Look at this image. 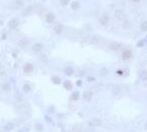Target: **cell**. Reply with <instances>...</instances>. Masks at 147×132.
<instances>
[{
  "label": "cell",
  "mask_w": 147,
  "mask_h": 132,
  "mask_svg": "<svg viewBox=\"0 0 147 132\" xmlns=\"http://www.w3.org/2000/svg\"><path fill=\"white\" fill-rule=\"evenodd\" d=\"M115 16L117 17L118 19H122L123 18V16H124V13H123L122 10H116V12H115Z\"/></svg>",
  "instance_id": "cell-20"
},
{
  "label": "cell",
  "mask_w": 147,
  "mask_h": 132,
  "mask_svg": "<svg viewBox=\"0 0 147 132\" xmlns=\"http://www.w3.org/2000/svg\"><path fill=\"white\" fill-rule=\"evenodd\" d=\"M110 49L114 50V51H119L122 49V44L118 43V42H112L110 44Z\"/></svg>",
  "instance_id": "cell-4"
},
{
  "label": "cell",
  "mask_w": 147,
  "mask_h": 132,
  "mask_svg": "<svg viewBox=\"0 0 147 132\" xmlns=\"http://www.w3.org/2000/svg\"><path fill=\"white\" fill-rule=\"evenodd\" d=\"M41 60H42V61H44V62H45V63H47V62H48V57H47V55H46V54H43V55L41 56Z\"/></svg>",
  "instance_id": "cell-31"
},
{
  "label": "cell",
  "mask_w": 147,
  "mask_h": 132,
  "mask_svg": "<svg viewBox=\"0 0 147 132\" xmlns=\"http://www.w3.org/2000/svg\"><path fill=\"white\" fill-rule=\"evenodd\" d=\"M64 73L66 74V75H72V74L74 73L73 67H71V66H66V67L64 68Z\"/></svg>",
  "instance_id": "cell-11"
},
{
  "label": "cell",
  "mask_w": 147,
  "mask_h": 132,
  "mask_svg": "<svg viewBox=\"0 0 147 132\" xmlns=\"http://www.w3.org/2000/svg\"><path fill=\"white\" fill-rule=\"evenodd\" d=\"M16 100H17L18 102H22V97L20 96L19 94H16Z\"/></svg>",
  "instance_id": "cell-34"
},
{
  "label": "cell",
  "mask_w": 147,
  "mask_h": 132,
  "mask_svg": "<svg viewBox=\"0 0 147 132\" xmlns=\"http://www.w3.org/2000/svg\"><path fill=\"white\" fill-rule=\"evenodd\" d=\"M107 74H108V69L107 68H105V67H104V68H101L100 70V75L101 76H105Z\"/></svg>",
  "instance_id": "cell-27"
},
{
  "label": "cell",
  "mask_w": 147,
  "mask_h": 132,
  "mask_svg": "<svg viewBox=\"0 0 147 132\" xmlns=\"http://www.w3.org/2000/svg\"><path fill=\"white\" fill-rule=\"evenodd\" d=\"M48 112H49V113H54V112H55V108H54V107H50L49 109H48Z\"/></svg>",
  "instance_id": "cell-35"
},
{
  "label": "cell",
  "mask_w": 147,
  "mask_h": 132,
  "mask_svg": "<svg viewBox=\"0 0 147 132\" xmlns=\"http://www.w3.org/2000/svg\"><path fill=\"white\" fill-rule=\"evenodd\" d=\"M22 90H23V93L28 94V93H29V91L32 90V86H30L29 84L25 83V84H23V86H22Z\"/></svg>",
  "instance_id": "cell-19"
},
{
  "label": "cell",
  "mask_w": 147,
  "mask_h": 132,
  "mask_svg": "<svg viewBox=\"0 0 147 132\" xmlns=\"http://www.w3.org/2000/svg\"><path fill=\"white\" fill-rule=\"evenodd\" d=\"M131 1L133 2V3H139L141 0H131Z\"/></svg>",
  "instance_id": "cell-38"
},
{
  "label": "cell",
  "mask_w": 147,
  "mask_h": 132,
  "mask_svg": "<svg viewBox=\"0 0 147 132\" xmlns=\"http://www.w3.org/2000/svg\"><path fill=\"white\" fill-rule=\"evenodd\" d=\"M101 122L100 119H92L91 121L88 122V125H89V126H92V127H97L98 125H101Z\"/></svg>",
  "instance_id": "cell-10"
},
{
  "label": "cell",
  "mask_w": 147,
  "mask_h": 132,
  "mask_svg": "<svg viewBox=\"0 0 147 132\" xmlns=\"http://www.w3.org/2000/svg\"><path fill=\"white\" fill-rule=\"evenodd\" d=\"M90 42L93 43V44H97L98 42H100V37H98V36H92V37H90Z\"/></svg>",
  "instance_id": "cell-23"
},
{
  "label": "cell",
  "mask_w": 147,
  "mask_h": 132,
  "mask_svg": "<svg viewBox=\"0 0 147 132\" xmlns=\"http://www.w3.org/2000/svg\"><path fill=\"white\" fill-rule=\"evenodd\" d=\"M98 21H100L101 26H107L109 21H110V17H109V15H107V14H102L100 17V19H98Z\"/></svg>",
  "instance_id": "cell-3"
},
{
  "label": "cell",
  "mask_w": 147,
  "mask_h": 132,
  "mask_svg": "<svg viewBox=\"0 0 147 132\" xmlns=\"http://www.w3.org/2000/svg\"><path fill=\"white\" fill-rule=\"evenodd\" d=\"M14 127H15V124L12 123V122H9V123H7V124L4 125V127H3V130H4L5 132L11 131V130L14 129Z\"/></svg>",
  "instance_id": "cell-7"
},
{
  "label": "cell",
  "mask_w": 147,
  "mask_h": 132,
  "mask_svg": "<svg viewBox=\"0 0 147 132\" xmlns=\"http://www.w3.org/2000/svg\"><path fill=\"white\" fill-rule=\"evenodd\" d=\"M139 77H140V79L143 80V81L147 80V70H146V69H143V70L140 71Z\"/></svg>",
  "instance_id": "cell-13"
},
{
  "label": "cell",
  "mask_w": 147,
  "mask_h": 132,
  "mask_svg": "<svg viewBox=\"0 0 147 132\" xmlns=\"http://www.w3.org/2000/svg\"><path fill=\"white\" fill-rule=\"evenodd\" d=\"M42 1H45V0H42Z\"/></svg>",
  "instance_id": "cell-41"
},
{
  "label": "cell",
  "mask_w": 147,
  "mask_h": 132,
  "mask_svg": "<svg viewBox=\"0 0 147 132\" xmlns=\"http://www.w3.org/2000/svg\"><path fill=\"white\" fill-rule=\"evenodd\" d=\"M63 85H64V87H65V89H68V90L72 89V82H71L70 80H66V81H64Z\"/></svg>",
  "instance_id": "cell-17"
},
{
  "label": "cell",
  "mask_w": 147,
  "mask_h": 132,
  "mask_svg": "<svg viewBox=\"0 0 147 132\" xmlns=\"http://www.w3.org/2000/svg\"><path fill=\"white\" fill-rule=\"evenodd\" d=\"M52 81H53V83H55V84H60L61 83V79H60V77H58V76H52Z\"/></svg>",
  "instance_id": "cell-24"
},
{
  "label": "cell",
  "mask_w": 147,
  "mask_h": 132,
  "mask_svg": "<svg viewBox=\"0 0 147 132\" xmlns=\"http://www.w3.org/2000/svg\"><path fill=\"white\" fill-rule=\"evenodd\" d=\"M43 129H44V127H43V125L41 123H37L36 124V130L37 131H43Z\"/></svg>",
  "instance_id": "cell-28"
},
{
  "label": "cell",
  "mask_w": 147,
  "mask_h": 132,
  "mask_svg": "<svg viewBox=\"0 0 147 132\" xmlns=\"http://www.w3.org/2000/svg\"><path fill=\"white\" fill-rule=\"evenodd\" d=\"M32 11H33V7H32V6H26L25 9H23V11H22V15L23 16L29 15Z\"/></svg>",
  "instance_id": "cell-18"
},
{
  "label": "cell",
  "mask_w": 147,
  "mask_h": 132,
  "mask_svg": "<svg viewBox=\"0 0 147 132\" xmlns=\"http://www.w3.org/2000/svg\"><path fill=\"white\" fill-rule=\"evenodd\" d=\"M132 56H133V53H132V51L129 49H126L122 52V58L124 60H128L130 58H132Z\"/></svg>",
  "instance_id": "cell-2"
},
{
  "label": "cell",
  "mask_w": 147,
  "mask_h": 132,
  "mask_svg": "<svg viewBox=\"0 0 147 132\" xmlns=\"http://www.w3.org/2000/svg\"><path fill=\"white\" fill-rule=\"evenodd\" d=\"M79 97H80V94H79V91H77V90H75L72 94V99L73 100H78L79 99Z\"/></svg>",
  "instance_id": "cell-26"
},
{
  "label": "cell",
  "mask_w": 147,
  "mask_h": 132,
  "mask_svg": "<svg viewBox=\"0 0 147 132\" xmlns=\"http://www.w3.org/2000/svg\"><path fill=\"white\" fill-rule=\"evenodd\" d=\"M23 70H25V73H29L32 72V71L34 70V65L30 63H26L25 66H23Z\"/></svg>",
  "instance_id": "cell-9"
},
{
  "label": "cell",
  "mask_w": 147,
  "mask_h": 132,
  "mask_svg": "<svg viewBox=\"0 0 147 132\" xmlns=\"http://www.w3.org/2000/svg\"><path fill=\"white\" fill-rule=\"evenodd\" d=\"M122 93V87L120 85H115L114 89H113V94H115V96H118Z\"/></svg>",
  "instance_id": "cell-14"
},
{
  "label": "cell",
  "mask_w": 147,
  "mask_h": 132,
  "mask_svg": "<svg viewBox=\"0 0 147 132\" xmlns=\"http://www.w3.org/2000/svg\"><path fill=\"white\" fill-rule=\"evenodd\" d=\"M80 7H81L80 2H78V1H73V2H71V8H72L73 10H77V9H79Z\"/></svg>",
  "instance_id": "cell-15"
},
{
  "label": "cell",
  "mask_w": 147,
  "mask_h": 132,
  "mask_svg": "<svg viewBox=\"0 0 147 132\" xmlns=\"http://www.w3.org/2000/svg\"><path fill=\"white\" fill-rule=\"evenodd\" d=\"M76 84H77V86H81L82 85V80H78L76 82Z\"/></svg>",
  "instance_id": "cell-37"
},
{
  "label": "cell",
  "mask_w": 147,
  "mask_h": 132,
  "mask_svg": "<svg viewBox=\"0 0 147 132\" xmlns=\"http://www.w3.org/2000/svg\"><path fill=\"white\" fill-rule=\"evenodd\" d=\"M17 132H29V128L23 127V128H21V129H19Z\"/></svg>",
  "instance_id": "cell-33"
},
{
  "label": "cell",
  "mask_w": 147,
  "mask_h": 132,
  "mask_svg": "<svg viewBox=\"0 0 147 132\" xmlns=\"http://www.w3.org/2000/svg\"><path fill=\"white\" fill-rule=\"evenodd\" d=\"M146 41H147V37H146Z\"/></svg>",
  "instance_id": "cell-40"
},
{
  "label": "cell",
  "mask_w": 147,
  "mask_h": 132,
  "mask_svg": "<svg viewBox=\"0 0 147 132\" xmlns=\"http://www.w3.org/2000/svg\"><path fill=\"white\" fill-rule=\"evenodd\" d=\"M91 98H92V93H91V91L86 90V91H84V93H83V99L86 102H89L91 100Z\"/></svg>",
  "instance_id": "cell-12"
},
{
  "label": "cell",
  "mask_w": 147,
  "mask_h": 132,
  "mask_svg": "<svg viewBox=\"0 0 147 132\" xmlns=\"http://www.w3.org/2000/svg\"><path fill=\"white\" fill-rule=\"evenodd\" d=\"M64 30V26L61 25V23H57V25L54 26V30H55V33L57 34V35H61Z\"/></svg>",
  "instance_id": "cell-8"
},
{
  "label": "cell",
  "mask_w": 147,
  "mask_h": 132,
  "mask_svg": "<svg viewBox=\"0 0 147 132\" xmlns=\"http://www.w3.org/2000/svg\"><path fill=\"white\" fill-rule=\"evenodd\" d=\"M140 30H141L142 32H147V20H143V21L141 22Z\"/></svg>",
  "instance_id": "cell-22"
},
{
  "label": "cell",
  "mask_w": 147,
  "mask_h": 132,
  "mask_svg": "<svg viewBox=\"0 0 147 132\" xmlns=\"http://www.w3.org/2000/svg\"><path fill=\"white\" fill-rule=\"evenodd\" d=\"M1 89L4 90V91L10 90V83L8 82V81H5V82H3V83L1 84Z\"/></svg>",
  "instance_id": "cell-16"
},
{
  "label": "cell",
  "mask_w": 147,
  "mask_h": 132,
  "mask_svg": "<svg viewBox=\"0 0 147 132\" xmlns=\"http://www.w3.org/2000/svg\"><path fill=\"white\" fill-rule=\"evenodd\" d=\"M146 39H142V40H140L139 42L137 43V47H144L145 46V44H146Z\"/></svg>",
  "instance_id": "cell-25"
},
{
  "label": "cell",
  "mask_w": 147,
  "mask_h": 132,
  "mask_svg": "<svg viewBox=\"0 0 147 132\" xmlns=\"http://www.w3.org/2000/svg\"><path fill=\"white\" fill-rule=\"evenodd\" d=\"M23 6V1L22 0H15L14 1V7L15 8H21Z\"/></svg>",
  "instance_id": "cell-21"
},
{
  "label": "cell",
  "mask_w": 147,
  "mask_h": 132,
  "mask_svg": "<svg viewBox=\"0 0 147 132\" xmlns=\"http://www.w3.org/2000/svg\"><path fill=\"white\" fill-rule=\"evenodd\" d=\"M44 49V45L42 43H36L33 45V50L35 51V52L39 53V52H42V50Z\"/></svg>",
  "instance_id": "cell-6"
},
{
  "label": "cell",
  "mask_w": 147,
  "mask_h": 132,
  "mask_svg": "<svg viewBox=\"0 0 147 132\" xmlns=\"http://www.w3.org/2000/svg\"><path fill=\"white\" fill-rule=\"evenodd\" d=\"M95 80V78L94 77H92V76H88L87 77V81H89V82H91V81H94Z\"/></svg>",
  "instance_id": "cell-36"
},
{
  "label": "cell",
  "mask_w": 147,
  "mask_h": 132,
  "mask_svg": "<svg viewBox=\"0 0 147 132\" xmlns=\"http://www.w3.org/2000/svg\"><path fill=\"white\" fill-rule=\"evenodd\" d=\"M69 1H70V0H60V4L62 6H66V5H68Z\"/></svg>",
  "instance_id": "cell-29"
},
{
  "label": "cell",
  "mask_w": 147,
  "mask_h": 132,
  "mask_svg": "<svg viewBox=\"0 0 147 132\" xmlns=\"http://www.w3.org/2000/svg\"><path fill=\"white\" fill-rule=\"evenodd\" d=\"M0 76H1V77L6 76V72H5V70L3 69L2 67H0Z\"/></svg>",
  "instance_id": "cell-30"
},
{
  "label": "cell",
  "mask_w": 147,
  "mask_h": 132,
  "mask_svg": "<svg viewBox=\"0 0 147 132\" xmlns=\"http://www.w3.org/2000/svg\"><path fill=\"white\" fill-rule=\"evenodd\" d=\"M117 73H118V74H120V75H121V74H123V71L119 70V71H117Z\"/></svg>",
  "instance_id": "cell-39"
},
{
  "label": "cell",
  "mask_w": 147,
  "mask_h": 132,
  "mask_svg": "<svg viewBox=\"0 0 147 132\" xmlns=\"http://www.w3.org/2000/svg\"><path fill=\"white\" fill-rule=\"evenodd\" d=\"M45 120L48 122V123H52V122H53L52 118H51V117H49V116H48V115H46V116H45Z\"/></svg>",
  "instance_id": "cell-32"
},
{
  "label": "cell",
  "mask_w": 147,
  "mask_h": 132,
  "mask_svg": "<svg viewBox=\"0 0 147 132\" xmlns=\"http://www.w3.org/2000/svg\"><path fill=\"white\" fill-rule=\"evenodd\" d=\"M55 20H56V16H55L54 13L49 12V13H47L46 14V21L48 23H52V22L55 21Z\"/></svg>",
  "instance_id": "cell-5"
},
{
  "label": "cell",
  "mask_w": 147,
  "mask_h": 132,
  "mask_svg": "<svg viewBox=\"0 0 147 132\" xmlns=\"http://www.w3.org/2000/svg\"><path fill=\"white\" fill-rule=\"evenodd\" d=\"M18 25H19L18 19L17 18H12V19H10L9 22H8V29L9 30H15V29H17Z\"/></svg>",
  "instance_id": "cell-1"
}]
</instances>
